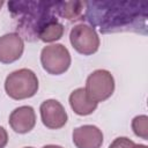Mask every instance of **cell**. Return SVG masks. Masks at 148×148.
I'll use <instances>...</instances> for the list:
<instances>
[{
	"instance_id": "1",
	"label": "cell",
	"mask_w": 148,
	"mask_h": 148,
	"mask_svg": "<svg viewBox=\"0 0 148 148\" xmlns=\"http://www.w3.org/2000/svg\"><path fill=\"white\" fill-rule=\"evenodd\" d=\"M86 20L102 34L132 31L147 35L148 1H84Z\"/></svg>"
},
{
	"instance_id": "2",
	"label": "cell",
	"mask_w": 148,
	"mask_h": 148,
	"mask_svg": "<svg viewBox=\"0 0 148 148\" xmlns=\"http://www.w3.org/2000/svg\"><path fill=\"white\" fill-rule=\"evenodd\" d=\"M58 1H9L8 10L16 23L18 35L29 42L38 39L40 30L51 21L58 20Z\"/></svg>"
},
{
	"instance_id": "3",
	"label": "cell",
	"mask_w": 148,
	"mask_h": 148,
	"mask_svg": "<svg viewBox=\"0 0 148 148\" xmlns=\"http://www.w3.org/2000/svg\"><path fill=\"white\" fill-rule=\"evenodd\" d=\"M5 90L13 99H25L32 97L38 90V79L28 68L12 72L5 81Z\"/></svg>"
},
{
	"instance_id": "4",
	"label": "cell",
	"mask_w": 148,
	"mask_h": 148,
	"mask_svg": "<svg viewBox=\"0 0 148 148\" xmlns=\"http://www.w3.org/2000/svg\"><path fill=\"white\" fill-rule=\"evenodd\" d=\"M40 62L47 73L60 75L69 68L71 54L62 44H51L43 47L40 52Z\"/></svg>"
},
{
	"instance_id": "5",
	"label": "cell",
	"mask_w": 148,
	"mask_h": 148,
	"mask_svg": "<svg viewBox=\"0 0 148 148\" xmlns=\"http://www.w3.org/2000/svg\"><path fill=\"white\" fill-rule=\"evenodd\" d=\"M86 91L95 102L108 99L114 91V79L106 69L94 71L86 81Z\"/></svg>"
},
{
	"instance_id": "6",
	"label": "cell",
	"mask_w": 148,
	"mask_h": 148,
	"mask_svg": "<svg viewBox=\"0 0 148 148\" xmlns=\"http://www.w3.org/2000/svg\"><path fill=\"white\" fill-rule=\"evenodd\" d=\"M72 46L81 54L90 56L97 52L99 47V37L96 30L87 24H77L69 32Z\"/></svg>"
},
{
	"instance_id": "7",
	"label": "cell",
	"mask_w": 148,
	"mask_h": 148,
	"mask_svg": "<svg viewBox=\"0 0 148 148\" xmlns=\"http://www.w3.org/2000/svg\"><path fill=\"white\" fill-rule=\"evenodd\" d=\"M43 124L51 130H59L67 123V113L65 108L57 99H46L39 108Z\"/></svg>"
},
{
	"instance_id": "8",
	"label": "cell",
	"mask_w": 148,
	"mask_h": 148,
	"mask_svg": "<svg viewBox=\"0 0 148 148\" xmlns=\"http://www.w3.org/2000/svg\"><path fill=\"white\" fill-rule=\"evenodd\" d=\"M23 50L24 43L17 32H9L0 37V62L10 64L18 60Z\"/></svg>"
},
{
	"instance_id": "9",
	"label": "cell",
	"mask_w": 148,
	"mask_h": 148,
	"mask_svg": "<svg viewBox=\"0 0 148 148\" xmlns=\"http://www.w3.org/2000/svg\"><path fill=\"white\" fill-rule=\"evenodd\" d=\"M73 142L77 148H99L103 143V133L97 126L83 125L74 128Z\"/></svg>"
},
{
	"instance_id": "10",
	"label": "cell",
	"mask_w": 148,
	"mask_h": 148,
	"mask_svg": "<svg viewBox=\"0 0 148 148\" xmlns=\"http://www.w3.org/2000/svg\"><path fill=\"white\" fill-rule=\"evenodd\" d=\"M10 127L20 134L30 132L36 125V114L31 106L23 105L16 108L9 116Z\"/></svg>"
},
{
	"instance_id": "11",
	"label": "cell",
	"mask_w": 148,
	"mask_h": 148,
	"mask_svg": "<svg viewBox=\"0 0 148 148\" xmlns=\"http://www.w3.org/2000/svg\"><path fill=\"white\" fill-rule=\"evenodd\" d=\"M69 105L79 116H88L97 108V102L92 101L84 88H77L69 95Z\"/></svg>"
},
{
	"instance_id": "12",
	"label": "cell",
	"mask_w": 148,
	"mask_h": 148,
	"mask_svg": "<svg viewBox=\"0 0 148 148\" xmlns=\"http://www.w3.org/2000/svg\"><path fill=\"white\" fill-rule=\"evenodd\" d=\"M84 1H58L57 14L69 21H76L82 17Z\"/></svg>"
},
{
	"instance_id": "13",
	"label": "cell",
	"mask_w": 148,
	"mask_h": 148,
	"mask_svg": "<svg viewBox=\"0 0 148 148\" xmlns=\"http://www.w3.org/2000/svg\"><path fill=\"white\" fill-rule=\"evenodd\" d=\"M64 35V25L58 21H51L49 22L39 32L38 35V39H40L42 42L45 43H50V42H54L58 40L62 37Z\"/></svg>"
},
{
	"instance_id": "14",
	"label": "cell",
	"mask_w": 148,
	"mask_h": 148,
	"mask_svg": "<svg viewBox=\"0 0 148 148\" xmlns=\"http://www.w3.org/2000/svg\"><path fill=\"white\" fill-rule=\"evenodd\" d=\"M132 130L135 135L148 140V117L146 114L134 117L132 120Z\"/></svg>"
},
{
	"instance_id": "15",
	"label": "cell",
	"mask_w": 148,
	"mask_h": 148,
	"mask_svg": "<svg viewBox=\"0 0 148 148\" xmlns=\"http://www.w3.org/2000/svg\"><path fill=\"white\" fill-rule=\"evenodd\" d=\"M109 148H148L145 145H136L126 136H119L112 141Z\"/></svg>"
},
{
	"instance_id": "16",
	"label": "cell",
	"mask_w": 148,
	"mask_h": 148,
	"mask_svg": "<svg viewBox=\"0 0 148 148\" xmlns=\"http://www.w3.org/2000/svg\"><path fill=\"white\" fill-rule=\"evenodd\" d=\"M7 143H8V134H7V131L2 126H0V148H5Z\"/></svg>"
},
{
	"instance_id": "17",
	"label": "cell",
	"mask_w": 148,
	"mask_h": 148,
	"mask_svg": "<svg viewBox=\"0 0 148 148\" xmlns=\"http://www.w3.org/2000/svg\"><path fill=\"white\" fill-rule=\"evenodd\" d=\"M43 148H62L61 146H57V145H46Z\"/></svg>"
},
{
	"instance_id": "18",
	"label": "cell",
	"mask_w": 148,
	"mask_h": 148,
	"mask_svg": "<svg viewBox=\"0 0 148 148\" xmlns=\"http://www.w3.org/2000/svg\"><path fill=\"white\" fill-rule=\"evenodd\" d=\"M2 5H3V1H2V0H0V8L2 7Z\"/></svg>"
},
{
	"instance_id": "19",
	"label": "cell",
	"mask_w": 148,
	"mask_h": 148,
	"mask_svg": "<svg viewBox=\"0 0 148 148\" xmlns=\"http://www.w3.org/2000/svg\"><path fill=\"white\" fill-rule=\"evenodd\" d=\"M24 148H34V147H24Z\"/></svg>"
}]
</instances>
